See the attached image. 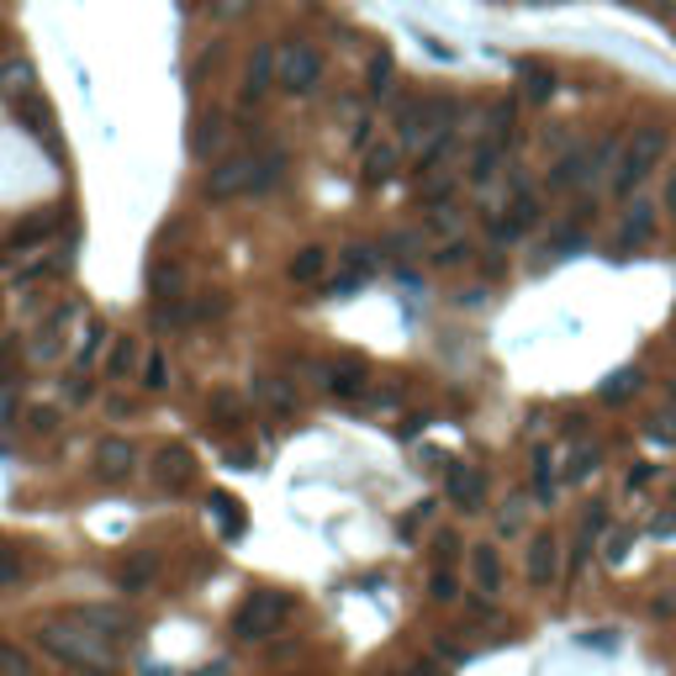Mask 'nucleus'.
<instances>
[{
  "label": "nucleus",
  "instance_id": "f257e3e1",
  "mask_svg": "<svg viewBox=\"0 0 676 676\" xmlns=\"http://www.w3.org/2000/svg\"><path fill=\"white\" fill-rule=\"evenodd\" d=\"M38 650L75 666L90 676H112L117 672V639L101 635L95 624H85L80 613H59V618H42L38 624Z\"/></svg>",
  "mask_w": 676,
  "mask_h": 676
},
{
  "label": "nucleus",
  "instance_id": "f03ea898",
  "mask_svg": "<svg viewBox=\"0 0 676 676\" xmlns=\"http://www.w3.org/2000/svg\"><path fill=\"white\" fill-rule=\"evenodd\" d=\"M280 154H265V160H254V154H239V160H222L212 175H206V196L212 201H233V196H248V191H265L270 180L280 175Z\"/></svg>",
  "mask_w": 676,
  "mask_h": 676
},
{
  "label": "nucleus",
  "instance_id": "7ed1b4c3",
  "mask_svg": "<svg viewBox=\"0 0 676 676\" xmlns=\"http://www.w3.org/2000/svg\"><path fill=\"white\" fill-rule=\"evenodd\" d=\"M291 613H296V597L291 592H276V587L248 592L239 608H233V635L248 639V645H254V639H270L291 624Z\"/></svg>",
  "mask_w": 676,
  "mask_h": 676
},
{
  "label": "nucleus",
  "instance_id": "20e7f679",
  "mask_svg": "<svg viewBox=\"0 0 676 676\" xmlns=\"http://www.w3.org/2000/svg\"><path fill=\"white\" fill-rule=\"evenodd\" d=\"M661 160H666V127H639L635 138L624 143L618 169H613V191H618V196H635L639 186L661 169Z\"/></svg>",
  "mask_w": 676,
  "mask_h": 676
},
{
  "label": "nucleus",
  "instance_id": "39448f33",
  "mask_svg": "<svg viewBox=\"0 0 676 676\" xmlns=\"http://www.w3.org/2000/svg\"><path fill=\"white\" fill-rule=\"evenodd\" d=\"M322 85V53L313 42L302 38H285L276 42V90L285 95H313Z\"/></svg>",
  "mask_w": 676,
  "mask_h": 676
},
{
  "label": "nucleus",
  "instance_id": "423d86ee",
  "mask_svg": "<svg viewBox=\"0 0 676 676\" xmlns=\"http://www.w3.org/2000/svg\"><path fill=\"white\" fill-rule=\"evenodd\" d=\"M0 101L11 112H27L38 101V69H33V59H0Z\"/></svg>",
  "mask_w": 676,
  "mask_h": 676
},
{
  "label": "nucleus",
  "instance_id": "0eeeda50",
  "mask_svg": "<svg viewBox=\"0 0 676 676\" xmlns=\"http://www.w3.org/2000/svg\"><path fill=\"white\" fill-rule=\"evenodd\" d=\"M318 375H322V392H328V397H344V401L365 397V386H370V365L359 355L333 359V365H322Z\"/></svg>",
  "mask_w": 676,
  "mask_h": 676
},
{
  "label": "nucleus",
  "instance_id": "6e6552de",
  "mask_svg": "<svg viewBox=\"0 0 676 676\" xmlns=\"http://www.w3.org/2000/svg\"><path fill=\"white\" fill-rule=\"evenodd\" d=\"M645 243H655V206H650V201H629L624 217H618V228H613V248H618V254H635Z\"/></svg>",
  "mask_w": 676,
  "mask_h": 676
},
{
  "label": "nucleus",
  "instance_id": "1a4fd4ad",
  "mask_svg": "<svg viewBox=\"0 0 676 676\" xmlns=\"http://www.w3.org/2000/svg\"><path fill=\"white\" fill-rule=\"evenodd\" d=\"M270 90H276V42H259V48L248 53V69H243V85H239V101H243V106H259Z\"/></svg>",
  "mask_w": 676,
  "mask_h": 676
},
{
  "label": "nucleus",
  "instance_id": "9d476101",
  "mask_svg": "<svg viewBox=\"0 0 676 676\" xmlns=\"http://www.w3.org/2000/svg\"><path fill=\"white\" fill-rule=\"evenodd\" d=\"M95 476L101 481H132L138 476V449L127 438H101L95 444Z\"/></svg>",
  "mask_w": 676,
  "mask_h": 676
},
{
  "label": "nucleus",
  "instance_id": "9b49d317",
  "mask_svg": "<svg viewBox=\"0 0 676 676\" xmlns=\"http://www.w3.org/2000/svg\"><path fill=\"white\" fill-rule=\"evenodd\" d=\"M191 476H196L191 449H180V444H164V449H154V481H160L164 492H186Z\"/></svg>",
  "mask_w": 676,
  "mask_h": 676
},
{
  "label": "nucleus",
  "instance_id": "f8f14e48",
  "mask_svg": "<svg viewBox=\"0 0 676 676\" xmlns=\"http://www.w3.org/2000/svg\"><path fill=\"white\" fill-rule=\"evenodd\" d=\"M444 492H449V502H455L460 513H481V508H486V476H481L476 465H449Z\"/></svg>",
  "mask_w": 676,
  "mask_h": 676
},
{
  "label": "nucleus",
  "instance_id": "ddd939ff",
  "mask_svg": "<svg viewBox=\"0 0 676 676\" xmlns=\"http://www.w3.org/2000/svg\"><path fill=\"white\" fill-rule=\"evenodd\" d=\"M523 571H528V582L534 587H550L560 576V545L556 534H534L528 539V550H523Z\"/></svg>",
  "mask_w": 676,
  "mask_h": 676
},
{
  "label": "nucleus",
  "instance_id": "4468645a",
  "mask_svg": "<svg viewBox=\"0 0 676 676\" xmlns=\"http://www.w3.org/2000/svg\"><path fill=\"white\" fill-rule=\"evenodd\" d=\"M328 265H333V254H328L322 243H307V248H296V254L285 259V280L313 291V285H322V280H328Z\"/></svg>",
  "mask_w": 676,
  "mask_h": 676
},
{
  "label": "nucleus",
  "instance_id": "2eb2a0df",
  "mask_svg": "<svg viewBox=\"0 0 676 676\" xmlns=\"http://www.w3.org/2000/svg\"><path fill=\"white\" fill-rule=\"evenodd\" d=\"M254 397L265 401L276 418H296V407H302V397H296V386L285 381V375H254Z\"/></svg>",
  "mask_w": 676,
  "mask_h": 676
},
{
  "label": "nucleus",
  "instance_id": "dca6fc26",
  "mask_svg": "<svg viewBox=\"0 0 676 676\" xmlns=\"http://www.w3.org/2000/svg\"><path fill=\"white\" fill-rule=\"evenodd\" d=\"M471 582H476L486 597L502 592V556H497V545H476V550H471Z\"/></svg>",
  "mask_w": 676,
  "mask_h": 676
},
{
  "label": "nucleus",
  "instance_id": "f3484780",
  "mask_svg": "<svg viewBox=\"0 0 676 676\" xmlns=\"http://www.w3.org/2000/svg\"><path fill=\"white\" fill-rule=\"evenodd\" d=\"M397 160H401L397 138L370 143V149H365V186H386V180H392V169H397Z\"/></svg>",
  "mask_w": 676,
  "mask_h": 676
},
{
  "label": "nucleus",
  "instance_id": "a211bd4d",
  "mask_svg": "<svg viewBox=\"0 0 676 676\" xmlns=\"http://www.w3.org/2000/svg\"><path fill=\"white\" fill-rule=\"evenodd\" d=\"M59 228V212H38V217H27V222H16L5 239H0V254H11V248H22V243H38L48 239Z\"/></svg>",
  "mask_w": 676,
  "mask_h": 676
},
{
  "label": "nucleus",
  "instance_id": "6ab92c4d",
  "mask_svg": "<svg viewBox=\"0 0 676 676\" xmlns=\"http://www.w3.org/2000/svg\"><path fill=\"white\" fill-rule=\"evenodd\" d=\"M370 270H375V248H365V243L344 248V276H333V291H355Z\"/></svg>",
  "mask_w": 676,
  "mask_h": 676
},
{
  "label": "nucleus",
  "instance_id": "aec40b11",
  "mask_svg": "<svg viewBox=\"0 0 676 676\" xmlns=\"http://www.w3.org/2000/svg\"><path fill=\"white\" fill-rule=\"evenodd\" d=\"M106 344H112V333H106V322H85V344L80 355H75V370H95L101 365V355H106Z\"/></svg>",
  "mask_w": 676,
  "mask_h": 676
},
{
  "label": "nucleus",
  "instance_id": "412c9836",
  "mask_svg": "<svg viewBox=\"0 0 676 676\" xmlns=\"http://www.w3.org/2000/svg\"><path fill=\"white\" fill-rule=\"evenodd\" d=\"M392 80H397V59H392V53H375V59H370V75H365V95H370V101L392 95Z\"/></svg>",
  "mask_w": 676,
  "mask_h": 676
},
{
  "label": "nucleus",
  "instance_id": "4be33fe9",
  "mask_svg": "<svg viewBox=\"0 0 676 676\" xmlns=\"http://www.w3.org/2000/svg\"><path fill=\"white\" fill-rule=\"evenodd\" d=\"M132 370H143V359H138V339H132V333H122V339H112L106 375H132Z\"/></svg>",
  "mask_w": 676,
  "mask_h": 676
},
{
  "label": "nucleus",
  "instance_id": "5701e85b",
  "mask_svg": "<svg viewBox=\"0 0 676 676\" xmlns=\"http://www.w3.org/2000/svg\"><path fill=\"white\" fill-rule=\"evenodd\" d=\"M138 381H143V392H164V386H169V355H164V349H149Z\"/></svg>",
  "mask_w": 676,
  "mask_h": 676
},
{
  "label": "nucleus",
  "instance_id": "b1692460",
  "mask_svg": "<svg viewBox=\"0 0 676 676\" xmlns=\"http://www.w3.org/2000/svg\"><path fill=\"white\" fill-rule=\"evenodd\" d=\"M639 392V370L629 365V370H618V375H608L602 386H597V397L602 401H629Z\"/></svg>",
  "mask_w": 676,
  "mask_h": 676
},
{
  "label": "nucleus",
  "instance_id": "393cba45",
  "mask_svg": "<svg viewBox=\"0 0 676 676\" xmlns=\"http://www.w3.org/2000/svg\"><path fill=\"white\" fill-rule=\"evenodd\" d=\"M212 518L222 523V534H228V539H239V534H243V513H239V502H233L228 492H217V497H212Z\"/></svg>",
  "mask_w": 676,
  "mask_h": 676
},
{
  "label": "nucleus",
  "instance_id": "a878e982",
  "mask_svg": "<svg viewBox=\"0 0 676 676\" xmlns=\"http://www.w3.org/2000/svg\"><path fill=\"white\" fill-rule=\"evenodd\" d=\"M149 576H154V556H132L122 565V592H143Z\"/></svg>",
  "mask_w": 676,
  "mask_h": 676
},
{
  "label": "nucleus",
  "instance_id": "bb28decb",
  "mask_svg": "<svg viewBox=\"0 0 676 676\" xmlns=\"http://www.w3.org/2000/svg\"><path fill=\"white\" fill-rule=\"evenodd\" d=\"M212 418H217L222 429H239L243 423V397L239 392H217V397H212Z\"/></svg>",
  "mask_w": 676,
  "mask_h": 676
},
{
  "label": "nucleus",
  "instance_id": "cd10ccee",
  "mask_svg": "<svg viewBox=\"0 0 676 676\" xmlns=\"http://www.w3.org/2000/svg\"><path fill=\"white\" fill-rule=\"evenodd\" d=\"M523 90H528V101H550L556 95V75L539 69V64H523Z\"/></svg>",
  "mask_w": 676,
  "mask_h": 676
},
{
  "label": "nucleus",
  "instance_id": "c85d7f7f",
  "mask_svg": "<svg viewBox=\"0 0 676 676\" xmlns=\"http://www.w3.org/2000/svg\"><path fill=\"white\" fill-rule=\"evenodd\" d=\"M0 676H33V655L11 639H0Z\"/></svg>",
  "mask_w": 676,
  "mask_h": 676
},
{
  "label": "nucleus",
  "instance_id": "c756f323",
  "mask_svg": "<svg viewBox=\"0 0 676 676\" xmlns=\"http://www.w3.org/2000/svg\"><path fill=\"white\" fill-rule=\"evenodd\" d=\"M497 164H502V149H497V143H481L476 154H471V180L486 186V180L497 175Z\"/></svg>",
  "mask_w": 676,
  "mask_h": 676
},
{
  "label": "nucleus",
  "instance_id": "7c9ffc66",
  "mask_svg": "<svg viewBox=\"0 0 676 676\" xmlns=\"http://www.w3.org/2000/svg\"><path fill=\"white\" fill-rule=\"evenodd\" d=\"M222 138H228V122L222 117H206L196 132V154H217L222 149Z\"/></svg>",
  "mask_w": 676,
  "mask_h": 676
},
{
  "label": "nucleus",
  "instance_id": "2f4dec72",
  "mask_svg": "<svg viewBox=\"0 0 676 676\" xmlns=\"http://www.w3.org/2000/svg\"><path fill=\"white\" fill-rule=\"evenodd\" d=\"M22 571H27V565H22V550L0 539V582H22Z\"/></svg>",
  "mask_w": 676,
  "mask_h": 676
},
{
  "label": "nucleus",
  "instance_id": "473e14b6",
  "mask_svg": "<svg viewBox=\"0 0 676 676\" xmlns=\"http://www.w3.org/2000/svg\"><path fill=\"white\" fill-rule=\"evenodd\" d=\"M429 597H434V602H455V597H460V582H455L449 571H434V582H429Z\"/></svg>",
  "mask_w": 676,
  "mask_h": 676
},
{
  "label": "nucleus",
  "instance_id": "72a5a7b5",
  "mask_svg": "<svg viewBox=\"0 0 676 676\" xmlns=\"http://www.w3.org/2000/svg\"><path fill=\"white\" fill-rule=\"evenodd\" d=\"M471 259V243H444L434 254V265H465Z\"/></svg>",
  "mask_w": 676,
  "mask_h": 676
},
{
  "label": "nucleus",
  "instance_id": "f704fd0d",
  "mask_svg": "<svg viewBox=\"0 0 676 676\" xmlns=\"http://www.w3.org/2000/svg\"><path fill=\"white\" fill-rule=\"evenodd\" d=\"M248 5H254V0H212V16H217V22H233V16H243Z\"/></svg>",
  "mask_w": 676,
  "mask_h": 676
},
{
  "label": "nucleus",
  "instance_id": "c9c22d12",
  "mask_svg": "<svg viewBox=\"0 0 676 676\" xmlns=\"http://www.w3.org/2000/svg\"><path fill=\"white\" fill-rule=\"evenodd\" d=\"M629 556V534H608L602 539V560H624Z\"/></svg>",
  "mask_w": 676,
  "mask_h": 676
},
{
  "label": "nucleus",
  "instance_id": "e433bc0d",
  "mask_svg": "<svg viewBox=\"0 0 676 676\" xmlns=\"http://www.w3.org/2000/svg\"><path fill=\"white\" fill-rule=\"evenodd\" d=\"M455 222H460V217H455V206H434V217H429V228H434V233H455Z\"/></svg>",
  "mask_w": 676,
  "mask_h": 676
},
{
  "label": "nucleus",
  "instance_id": "4c0bfd02",
  "mask_svg": "<svg viewBox=\"0 0 676 676\" xmlns=\"http://www.w3.org/2000/svg\"><path fill=\"white\" fill-rule=\"evenodd\" d=\"M661 206H666V212L676 217V164L666 169V180H661Z\"/></svg>",
  "mask_w": 676,
  "mask_h": 676
},
{
  "label": "nucleus",
  "instance_id": "58836bf2",
  "mask_svg": "<svg viewBox=\"0 0 676 676\" xmlns=\"http://www.w3.org/2000/svg\"><path fill=\"white\" fill-rule=\"evenodd\" d=\"M587 471H597V449H582V455L571 460V471H565V476H587Z\"/></svg>",
  "mask_w": 676,
  "mask_h": 676
},
{
  "label": "nucleus",
  "instance_id": "ea45409f",
  "mask_svg": "<svg viewBox=\"0 0 676 676\" xmlns=\"http://www.w3.org/2000/svg\"><path fill=\"white\" fill-rule=\"evenodd\" d=\"M0 42H5V33H0Z\"/></svg>",
  "mask_w": 676,
  "mask_h": 676
}]
</instances>
